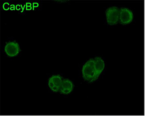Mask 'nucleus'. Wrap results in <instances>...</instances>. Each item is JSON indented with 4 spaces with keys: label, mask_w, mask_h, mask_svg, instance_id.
Masks as SVG:
<instances>
[{
    "label": "nucleus",
    "mask_w": 145,
    "mask_h": 116,
    "mask_svg": "<svg viewBox=\"0 0 145 116\" xmlns=\"http://www.w3.org/2000/svg\"><path fill=\"white\" fill-rule=\"evenodd\" d=\"M82 72L84 80L90 83L94 82L96 70L94 59H90L85 63L82 68Z\"/></svg>",
    "instance_id": "1"
},
{
    "label": "nucleus",
    "mask_w": 145,
    "mask_h": 116,
    "mask_svg": "<svg viewBox=\"0 0 145 116\" xmlns=\"http://www.w3.org/2000/svg\"><path fill=\"white\" fill-rule=\"evenodd\" d=\"M120 9L116 7H111L107 9L105 12L106 21L109 25H114L119 22Z\"/></svg>",
    "instance_id": "2"
},
{
    "label": "nucleus",
    "mask_w": 145,
    "mask_h": 116,
    "mask_svg": "<svg viewBox=\"0 0 145 116\" xmlns=\"http://www.w3.org/2000/svg\"><path fill=\"white\" fill-rule=\"evenodd\" d=\"M4 51L8 57H14L17 56L21 50L18 42L14 40L7 42L5 46Z\"/></svg>",
    "instance_id": "3"
},
{
    "label": "nucleus",
    "mask_w": 145,
    "mask_h": 116,
    "mask_svg": "<svg viewBox=\"0 0 145 116\" xmlns=\"http://www.w3.org/2000/svg\"><path fill=\"white\" fill-rule=\"evenodd\" d=\"M134 15L132 12L126 8H121L120 9L119 22L123 25L129 24L132 22Z\"/></svg>",
    "instance_id": "4"
},
{
    "label": "nucleus",
    "mask_w": 145,
    "mask_h": 116,
    "mask_svg": "<svg viewBox=\"0 0 145 116\" xmlns=\"http://www.w3.org/2000/svg\"><path fill=\"white\" fill-rule=\"evenodd\" d=\"M63 78L59 75H53L49 78L48 85L53 92H59L63 81Z\"/></svg>",
    "instance_id": "5"
},
{
    "label": "nucleus",
    "mask_w": 145,
    "mask_h": 116,
    "mask_svg": "<svg viewBox=\"0 0 145 116\" xmlns=\"http://www.w3.org/2000/svg\"><path fill=\"white\" fill-rule=\"evenodd\" d=\"M94 59L95 68L96 70V74L95 76L94 81L98 79L101 74L102 73L105 67V63L103 59L101 57H96Z\"/></svg>",
    "instance_id": "6"
},
{
    "label": "nucleus",
    "mask_w": 145,
    "mask_h": 116,
    "mask_svg": "<svg viewBox=\"0 0 145 116\" xmlns=\"http://www.w3.org/2000/svg\"><path fill=\"white\" fill-rule=\"evenodd\" d=\"M74 84L71 80L68 79L63 80L59 92L63 95H67L72 93L74 89Z\"/></svg>",
    "instance_id": "7"
},
{
    "label": "nucleus",
    "mask_w": 145,
    "mask_h": 116,
    "mask_svg": "<svg viewBox=\"0 0 145 116\" xmlns=\"http://www.w3.org/2000/svg\"><path fill=\"white\" fill-rule=\"evenodd\" d=\"M10 5L7 2L4 3L3 6H2V7L5 10H8L10 9Z\"/></svg>",
    "instance_id": "8"
},
{
    "label": "nucleus",
    "mask_w": 145,
    "mask_h": 116,
    "mask_svg": "<svg viewBox=\"0 0 145 116\" xmlns=\"http://www.w3.org/2000/svg\"><path fill=\"white\" fill-rule=\"evenodd\" d=\"M39 6V4L38 3H33V10H34L35 8L38 7Z\"/></svg>",
    "instance_id": "9"
},
{
    "label": "nucleus",
    "mask_w": 145,
    "mask_h": 116,
    "mask_svg": "<svg viewBox=\"0 0 145 116\" xmlns=\"http://www.w3.org/2000/svg\"><path fill=\"white\" fill-rule=\"evenodd\" d=\"M16 8V7H15V5H10V10H15Z\"/></svg>",
    "instance_id": "10"
},
{
    "label": "nucleus",
    "mask_w": 145,
    "mask_h": 116,
    "mask_svg": "<svg viewBox=\"0 0 145 116\" xmlns=\"http://www.w3.org/2000/svg\"><path fill=\"white\" fill-rule=\"evenodd\" d=\"M21 9V6L19 5H16V10H19Z\"/></svg>",
    "instance_id": "11"
},
{
    "label": "nucleus",
    "mask_w": 145,
    "mask_h": 116,
    "mask_svg": "<svg viewBox=\"0 0 145 116\" xmlns=\"http://www.w3.org/2000/svg\"><path fill=\"white\" fill-rule=\"evenodd\" d=\"M32 9H33L32 7H26V10H31Z\"/></svg>",
    "instance_id": "12"
},
{
    "label": "nucleus",
    "mask_w": 145,
    "mask_h": 116,
    "mask_svg": "<svg viewBox=\"0 0 145 116\" xmlns=\"http://www.w3.org/2000/svg\"><path fill=\"white\" fill-rule=\"evenodd\" d=\"M25 5H26V7H31L32 4L29 2H28V3H26Z\"/></svg>",
    "instance_id": "13"
},
{
    "label": "nucleus",
    "mask_w": 145,
    "mask_h": 116,
    "mask_svg": "<svg viewBox=\"0 0 145 116\" xmlns=\"http://www.w3.org/2000/svg\"><path fill=\"white\" fill-rule=\"evenodd\" d=\"M56 1H58V2H66L67 1H61V0H56Z\"/></svg>",
    "instance_id": "14"
}]
</instances>
